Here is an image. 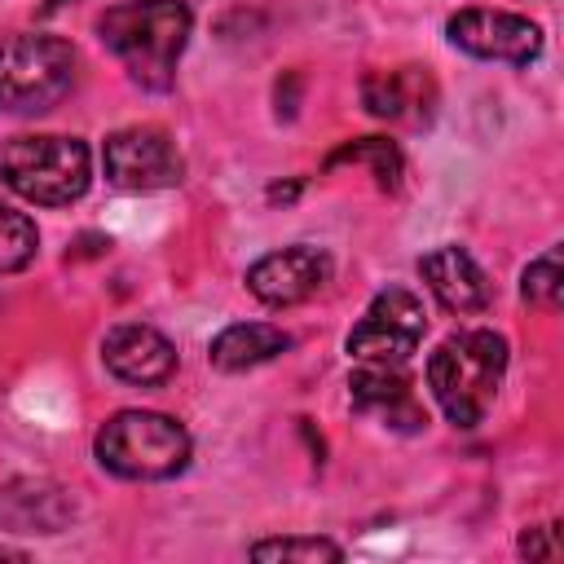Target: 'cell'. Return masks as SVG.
Here are the masks:
<instances>
[{
    "instance_id": "13",
    "label": "cell",
    "mask_w": 564,
    "mask_h": 564,
    "mask_svg": "<svg viewBox=\"0 0 564 564\" xmlns=\"http://www.w3.org/2000/svg\"><path fill=\"white\" fill-rule=\"evenodd\" d=\"M286 348H291V335L282 326H269V322H234V326H225L212 339L207 357H212L216 370H229L234 375V370L264 366V361H273Z\"/></svg>"
},
{
    "instance_id": "8",
    "label": "cell",
    "mask_w": 564,
    "mask_h": 564,
    "mask_svg": "<svg viewBox=\"0 0 564 564\" xmlns=\"http://www.w3.org/2000/svg\"><path fill=\"white\" fill-rule=\"evenodd\" d=\"M445 35L454 48L480 62H507V66H529L542 57V26L529 22L524 13L507 9H458L445 22Z\"/></svg>"
},
{
    "instance_id": "5",
    "label": "cell",
    "mask_w": 564,
    "mask_h": 564,
    "mask_svg": "<svg viewBox=\"0 0 564 564\" xmlns=\"http://www.w3.org/2000/svg\"><path fill=\"white\" fill-rule=\"evenodd\" d=\"M75 84V48L62 35L9 31L0 35V110L40 115Z\"/></svg>"
},
{
    "instance_id": "16",
    "label": "cell",
    "mask_w": 564,
    "mask_h": 564,
    "mask_svg": "<svg viewBox=\"0 0 564 564\" xmlns=\"http://www.w3.org/2000/svg\"><path fill=\"white\" fill-rule=\"evenodd\" d=\"M326 163H330V167H335V163H366L383 189H397V185H401V150H397L392 141H383V137L348 141V145L335 150Z\"/></svg>"
},
{
    "instance_id": "10",
    "label": "cell",
    "mask_w": 564,
    "mask_h": 564,
    "mask_svg": "<svg viewBox=\"0 0 564 564\" xmlns=\"http://www.w3.org/2000/svg\"><path fill=\"white\" fill-rule=\"evenodd\" d=\"M101 361L115 379L132 388H159L176 375V348L163 330L145 322H119L101 339Z\"/></svg>"
},
{
    "instance_id": "20",
    "label": "cell",
    "mask_w": 564,
    "mask_h": 564,
    "mask_svg": "<svg viewBox=\"0 0 564 564\" xmlns=\"http://www.w3.org/2000/svg\"><path fill=\"white\" fill-rule=\"evenodd\" d=\"M0 560H26L22 551H13V546H0Z\"/></svg>"
},
{
    "instance_id": "7",
    "label": "cell",
    "mask_w": 564,
    "mask_h": 564,
    "mask_svg": "<svg viewBox=\"0 0 564 564\" xmlns=\"http://www.w3.org/2000/svg\"><path fill=\"white\" fill-rule=\"evenodd\" d=\"M101 163H106V181L132 194L172 189L185 172L176 141L154 123H132V128L110 132L101 145Z\"/></svg>"
},
{
    "instance_id": "4",
    "label": "cell",
    "mask_w": 564,
    "mask_h": 564,
    "mask_svg": "<svg viewBox=\"0 0 564 564\" xmlns=\"http://www.w3.org/2000/svg\"><path fill=\"white\" fill-rule=\"evenodd\" d=\"M0 181L35 207H66L84 198L93 181V154L79 137L62 132L9 137L0 141Z\"/></svg>"
},
{
    "instance_id": "9",
    "label": "cell",
    "mask_w": 564,
    "mask_h": 564,
    "mask_svg": "<svg viewBox=\"0 0 564 564\" xmlns=\"http://www.w3.org/2000/svg\"><path fill=\"white\" fill-rule=\"evenodd\" d=\"M330 269L335 264H330V256L322 247L295 242V247H282V251L260 256L247 269V291L260 304H269V308H291V304L313 300L330 282Z\"/></svg>"
},
{
    "instance_id": "3",
    "label": "cell",
    "mask_w": 564,
    "mask_h": 564,
    "mask_svg": "<svg viewBox=\"0 0 564 564\" xmlns=\"http://www.w3.org/2000/svg\"><path fill=\"white\" fill-rule=\"evenodd\" d=\"M189 432L159 410H119L93 436L97 463L119 480H172L189 467Z\"/></svg>"
},
{
    "instance_id": "1",
    "label": "cell",
    "mask_w": 564,
    "mask_h": 564,
    "mask_svg": "<svg viewBox=\"0 0 564 564\" xmlns=\"http://www.w3.org/2000/svg\"><path fill=\"white\" fill-rule=\"evenodd\" d=\"M194 13L185 0H123L97 18V40L123 62L128 79L167 93L176 84V62L185 53Z\"/></svg>"
},
{
    "instance_id": "18",
    "label": "cell",
    "mask_w": 564,
    "mask_h": 564,
    "mask_svg": "<svg viewBox=\"0 0 564 564\" xmlns=\"http://www.w3.org/2000/svg\"><path fill=\"white\" fill-rule=\"evenodd\" d=\"M361 97H366V110H370V115L397 119V115L405 110V79H401L397 70H388V75H366Z\"/></svg>"
},
{
    "instance_id": "12",
    "label": "cell",
    "mask_w": 564,
    "mask_h": 564,
    "mask_svg": "<svg viewBox=\"0 0 564 564\" xmlns=\"http://www.w3.org/2000/svg\"><path fill=\"white\" fill-rule=\"evenodd\" d=\"M348 397H352V405L361 414H375L388 427H401V432L427 427V410L419 405V397H414L410 379L401 375V366H361V370H352Z\"/></svg>"
},
{
    "instance_id": "19",
    "label": "cell",
    "mask_w": 564,
    "mask_h": 564,
    "mask_svg": "<svg viewBox=\"0 0 564 564\" xmlns=\"http://www.w3.org/2000/svg\"><path fill=\"white\" fill-rule=\"evenodd\" d=\"M546 533H551V524L524 529V533H520V555H529V560H551V555H560V546L546 542Z\"/></svg>"
},
{
    "instance_id": "17",
    "label": "cell",
    "mask_w": 564,
    "mask_h": 564,
    "mask_svg": "<svg viewBox=\"0 0 564 564\" xmlns=\"http://www.w3.org/2000/svg\"><path fill=\"white\" fill-rule=\"evenodd\" d=\"M40 234L31 225V216L13 212L9 203H0V273H18L35 260Z\"/></svg>"
},
{
    "instance_id": "11",
    "label": "cell",
    "mask_w": 564,
    "mask_h": 564,
    "mask_svg": "<svg viewBox=\"0 0 564 564\" xmlns=\"http://www.w3.org/2000/svg\"><path fill=\"white\" fill-rule=\"evenodd\" d=\"M419 278L427 282V291L436 295L441 308L449 313H485L489 300H494V282L485 278V269L476 264L471 251H463L458 242H445V247H432L423 260H419Z\"/></svg>"
},
{
    "instance_id": "14",
    "label": "cell",
    "mask_w": 564,
    "mask_h": 564,
    "mask_svg": "<svg viewBox=\"0 0 564 564\" xmlns=\"http://www.w3.org/2000/svg\"><path fill=\"white\" fill-rule=\"evenodd\" d=\"M251 560L260 564H317V560H344V546L317 533H291V538H264L251 546Z\"/></svg>"
},
{
    "instance_id": "21",
    "label": "cell",
    "mask_w": 564,
    "mask_h": 564,
    "mask_svg": "<svg viewBox=\"0 0 564 564\" xmlns=\"http://www.w3.org/2000/svg\"><path fill=\"white\" fill-rule=\"evenodd\" d=\"M44 4H48V9H57V4H62V0H44Z\"/></svg>"
},
{
    "instance_id": "2",
    "label": "cell",
    "mask_w": 564,
    "mask_h": 564,
    "mask_svg": "<svg viewBox=\"0 0 564 564\" xmlns=\"http://www.w3.org/2000/svg\"><path fill=\"white\" fill-rule=\"evenodd\" d=\"M507 375V339L489 326L449 335L427 357V388L454 427H476Z\"/></svg>"
},
{
    "instance_id": "15",
    "label": "cell",
    "mask_w": 564,
    "mask_h": 564,
    "mask_svg": "<svg viewBox=\"0 0 564 564\" xmlns=\"http://www.w3.org/2000/svg\"><path fill=\"white\" fill-rule=\"evenodd\" d=\"M520 295H524V304H533V308H546V313L560 308V300H564L560 247H546L538 260L524 264V273H520Z\"/></svg>"
},
{
    "instance_id": "6",
    "label": "cell",
    "mask_w": 564,
    "mask_h": 564,
    "mask_svg": "<svg viewBox=\"0 0 564 564\" xmlns=\"http://www.w3.org/2000/svg\"><path fill=\"white\" fill-rule=\"evenodd\" d=\"M423 300L410 286H383L348 330L344 348L357 366H405L410 352L423 344Z\"/></svg>"
}]
</instances>
